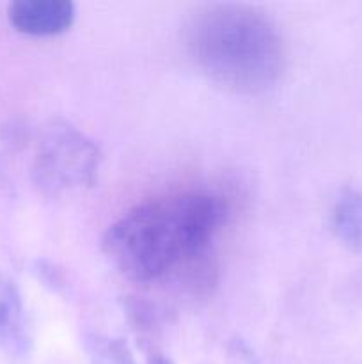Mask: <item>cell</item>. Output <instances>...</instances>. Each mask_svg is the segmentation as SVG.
<instances>
[{"mask_svg": "<svg viewBox=\"0 0 362 364\" xmlns=\"http://www.w3.org/2000/svg\"><path fill=\"white\" fill-rule=\"evenodd\" d=\"M226 219V201L209 192L160 196L117 219L103 249L128 279L151 283L201 256Z\"/></svg>", "mask_w": 362, "mask_h": 364, "instance_id": "6da1fadb", "label": "cell"}, {"mask_svg": "<svg viewBox=\"0 0 362 364\" xmlns=\"http://www.w3.org/2000/svg\"><path fill=\"white\" fill-rule=\"evenodd\" d=\"M187 46L199 70L236 92L268 91L284 70V45L275 25L245 6H213L195 14Z\"/></svg>", "mask_w": 362, "mask_h": 364, "instance_id": "7a4b0ae2", "label": "cell"}, {"mask_svg": "<svg viewBox=\"0 0 362 364\" xmlns=\"http://www.w3.org/2000/svg\"><path fill=\"white\" fill-rule=\"evenodd\" d=\"M102 153L91 139L64 121L46 124L32 151V181L46 194L77 191L96 181Z\"/></svg>", "mask_w": 362, "mask_h": 364, "instance_id": "3957f363", "label": "cell"}, {"mask_svg": "<svg viewBox=\"0 0 362 364\" xmlns=\"http://www.w3.org/2000/svg\"><path fill=\"white\" fill-rule=\"evenodd\" d=\"M77 7L70 0H16L7 7L14 31L35 38L59 36L75 23Z\"/></svg>", "mask_w": 362, "mask_h": 364, "instance_id": "277c9868", "label": "cell"}, {"mask_svg": "<svg viewBox=\"0 0 362 364\" xmlns=\"http://www.w3.org/2000/svg\"><path fill=\"white\" fill-rule=\"evenodd\" d=\"M27 345V323L21 295L13 281L0 272V350L23 352Z\"/></svg>", "mask_w": 362, "mask_h": 364, "instance_id": "5b68a950", "label": "cell"}, {"mask_svg": "<svg viewBox=\"0 0 362 364\" xmlns=\"http://www.w3.org/2000/svg\"><path fill=\"white\" fill-rule=\"evenodd\" d=\"M332 226L336 237L351 252L362 251V192L343 188L334 205Z\"/></svg>", "mask_w": 362, "mask_h": 364, "instance_id": "8992f818", "label": "cell"}, {"mask_svg": "<svg viewBox=\"0 0 362 364\" xmlns=\"http://www.w3.org/2000/svg\"><path fill=\"white\" fill-rule=\"evenodd\" d=\"M91 354L99 364H135L133 358L121 341L117 340H99L94 338L91 341Z\"/></svg>", "mask_w": 362, "mask_h": 364, "instance_id": "52a82bcc", "label": "cell"}]
</instances>
